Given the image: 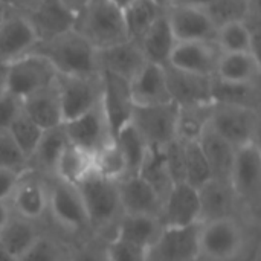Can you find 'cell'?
I'll return each instance as SVG.
<instances>
[{
    "mask_svg": "<svg viewBox=\"0 0 261 261\" xmlns=\"http://www.w3.org/2000/svg\"><path fill=\"white\" fill-rule=\"evenodd\" d=\"M110 2H113V3H115L118 8H119V9H122V11H124V9L128 6V5H132L135 0H110Z\"/></svg>",
    "mask_w": 261,
    "mask_h": 261,
    "instance_id": "11a10c76",
    "label": "cell"
},
{
    "mask_svg": "<svg viewBox=\"0 0 261 261\" xmlns=\"http://www.w3.org/2000/svg\"><path fill=\"white\" fill-rule=\"evenodd\" d=\"M165 80L171 102L177 107L211 104L213 76L197 75L165 66Z\"/></svg>",
    "mask_w": 261,
    "mask_h": 261,
    "instance_id": "9a60e30c",
    "label": "cell"
},
{
    "mask_svg": "<svg viewBox=\"0 0 261 261\" xmlns=\"http://www.w3.org/2000/svg\"><path fill=\"white\" fill-rule=\"evenodd\" d=\"M32 52L44 57L52 64L57 75L95 76L101 73L98 50L75 29L38 41Z\"/></svg>",
    "mask_w": 261,
    "mask_h": 261,
    "instance_id": "6da1fadb",
    "label": "cell"
},
{
    "mask_svg": "<svg viewBox=\"0 0 261 261\" xmlns=\"http://www.w3.org/2000/svg\"><path fill=\"white\" fill-rule=\"evenodd\" d=\"M98 63L101 72L112 73L130 83L147 60L144 58L139 44L133 40H127L98 50Z\"/></svg>",
    "mask_w": 261,
    "mask_h": 261,
    "instance_id": "7402d4cb",
    "label": "cell"
},
{
    "mask_svg": "<svg viewBox=\"0 0 261 261\" xmlns=\"http://www.w3.org/2000/svg\"><path fill=\"white\" fill-rule=\"evenodd\" d=\"M17 261H66V258L57 242L40 236L37 242Z\"/></svg>",
    "mask_w": 261,
    "mask_h": 261,
    "instance_id": "ee69618b",
    "label": "cell"
},
{
    "mask_svg": "<svg viewBox=\"0 0 261 261\" xmlns=\"http://www.w3.org/2000/svg\"><path fill=\"white\" fill-rule=\"evenodd\" d=\"M165 15L176 41H214L219 23L210 9L174 5Z\"/></svg>",
    "mask_w": 261,
    "mask_h": 261,
    "instance_id": "7c38bea8",
    "label": "cell"
},
{
    "mask_svg": "<svg viewBox=\"0 0 261 261\" xmlns=\"http://www.w3.org/2000/svg\"><path fill=\"white\" fill-rule=\"evenodd\" d=\"M164 162L167 171L174 184L185 182V144L180 139H174L162 148Z\"/></svg>",
    "mask_w": 261,
    "mask_h": 261,
    "instance_id": "7bdbcfd3",
    "label": "cell"
},
{
    "mask_svg": "<svg viewBox=\"0 0 261 261\" xmlns=\"http://www.w3.org/2000/svg\"><path fill=\"white\" fill-rule=\"evenodd\" d=\"M0 168L12 170L18 174H26L29 170V159L17 147L8 132L0 133Z\"/></svg>",
    "mask_w": 261,
    "mask_h": 261,
    "instance_id": "b9f144b4",
    "label": "cell"
},
{
    "mask_svg": "<svg viewBox=\"0 0 261 261\" xmlns=\"http://www.w3.org/2000/svg\"><path fill=\"white\" fill-rule=\"evenodd\" d=\"M75 188L81 197L89 226L102 229L122 216L116 182L92 171Z\"/></svg>",
    "mask_w": 261,
    "mask_h": 261,
    "instance_id": "277c9868",
    "label": "cell"
},
{
    "mask_svg": "<svg viewBox=\"0 0 261 261\" xmlns=\"http://www.w3.org/2000/svg\"><path fill=\"white\" fill-rule=\"evenodd\" d=\"M258 84H232L223 83L213 76V102L242 106L255 109L258 107Z\"/></svg>",
    "mask_w": 261,
    "mask_h": 261,
    "instance_id": "d590c367",
    "label": "cell"
},
{
    "mask_svg": "<svg viewBox=\"0 0 261 261\" xmlns=\"http://www.w3.org/2000/svg\"><path fill=\"white\" fill-rule=\"evenodd\" d=\"M138 174L142 179H145L161 194L162 199L167 196V193L173 187V180H171V177L167 171L165 162H164L162 150L150 148Z\"/></svg>",
    "mask_w": 261,
    "mask_h": 261,
    "instance_id": "74e56055",
    "label": "cell"
},
{
    "mask_svg": "<svg viewBox=\"0 0 261 261\" xmlns=\"http://www.w3.org/2000/svg\"><path fill=\"white\" fill-rule=\"evenodd\" d=\"M116 225L118 228L115 237L122 239L147 252H150L164 232V225L156 216L122 214Z\"/></svg>",
    "mask_w": 261,
    "mask_h": 261,
    "instance_id": "cb8c5ba5",
    "label": "cell"
},
{
    "mask_svg": "<svg viewBox=\"0 0 261 261\" xmlns=\"http://www.w3.org/2000/svg\"><path fill=\"white\" fill-rule=\"evenodd\" d=\"M63 122L78 118L93 109L102 96V76H66L57 75L55 80Z\"/></svg>",
    "mask_w": 261,
    "mask_h": 261,
    "instance_id": "ba28073f",
    "label": "cell"
},
{
    "mask_svg": "<svg viewBox=\"0 0 261 261\" xmlns=\"http://www.w3.org/2000/svg\"><path fill=\"white\" fill-rule=\"evenodd\" d=\"M185 184L199 190L211 177L208 162L199 147L197 141L185 142Z\"/></svg>",
    "mask_w": 261,
    "mask_h": 261,
    "instance_id": "60d3db41",
    "label": "cell"
},
{
    "mask_svg": "<svg viewBox=\"0 0 261 261\" xmlns=\"http://www.w3.org/2000/svg\"><path fill=\"white\" fill-rule=\"evenodd\" d=\"M219 0H171L170 6L179 5V6H194V8H203L211 9Z\"/></svg>",
    "mask_w": 261,
    "mask_h": 261,
    "instance_id": "681fc988",
    "label": "cell"
},
{
    "mask_svg": "<svg viewBox=\"0 0 261 261\" xmlns=\"http://www.w3.org/2000/svg\"><path fill=\"white\" fill-rule=\"evenodd\" d=\"M246 246V236L234 216L202 222L197 226L199 258L208 261L237 260Z\"/></svg>",
    "mask_w": 261,
    "mask_h": 261,
    "instance_id": "3957f363",
    "label": "cell"
},
{
    "mask_svg": "<svg viewBox=\"0 0 261 261\" xmlns=\"http://www.w3.org/2000/svg\"><path fill=\"white\" fill-rule=\"evenodd\" d=\"M63 130L69 144L92 156L99 153L113 141L101 101L78 118L63 122Z\"/></svg>",
    "mask_w": 261,
    "mask_h": 261,
    "instance_id": "9c48e42d",
    "label": "cell"
},
{
    "mask_svg": "<svg viewBox=\"0 0 261 261\" xmlns=\"http://www.w3.org/2000/svg\"><path fill=\"white\" fill-rule=\"evenodd\" d=\"M164 228H188L200 223L199 193L191 185L174 184L162 202L159 216Z\"/></svg>",
    "mask_w": 261,
    "mask_h": 261,
    "instance_id": "5bb4252c",
    "label": "cell"
},
{
    "mask_svg": "<svg viewBox=\"0 0 261 261\" xmlns=\"http://www.w3.org/2000/svg\"><path fill=\"white\" fill-rule=\"evenodd\" d=\"M0 261H15L8 254V251L2 246V243H0Z\"/></svg>",
    "mask_w": 261,
    "mask_h": 261,
    "instance_id": "9f6ffc18",
    "label": "cell"
},
{
    "mask_svg": "<svg viewBox=\"0 0 261 261\" xmlns=\"http://www.w3.org/2000/svg\"><path fill=\"white\" fill-rule=\"evenodd\" d=\"M197 226L164 228L158 243L150 249L148 261H196L199 258Z\"/></svg>",
    "mask_w": 261,
    "mask_h": 261,
    "instance_id": "d6986e66",
    "label": "cell"
},
{
    "mask_svg": "<svg viewBox=\"0 0 261 261\" xmlns=\"http://www.w3.org/2000/svg\"><path fill=\"white\" fill-rule=\"evenodd\" d=\"M21 176L23 174H18L12 170L0 168V202L9 203Z\"/></svg>",
    "mask_w": 261,
    "mask_h": 261,
    "instance_id": "7dc6e473",
    "label": "cell"
},
{
    "mask_svg": "<svg viewBox=\"0 0 261 261\" xmlns=\"http://www.w3.org/2000/svg\"><path fill=\"white\" fill-rule=\"evenodd\" d=\"M37 43L32 26L20 11L12 8L0 20V66H9L31 54Z\"/></svg>",
    "mask_w": 261,
    "mask_h": 261,
    "instance_id": "4fadbf2b",
    "label": "cell"
},
{
    "mask_svg": "<svg viewBox=\"0 0 261 261\" xmlns=\"http://www.w3.org/2000/svg\"><path fill=\"white\" fill-rule=\"evenodd\" d=\"M133 106H156L171 102L164 66L145 63L128 83Z\"/></svg>",
    "mask_w": 261,
    "mask_h": 261,
    "instance_id": "44dd1931",
    "label": "cell"
},
{
    "mask_svg": "<svg viewBox=\"0 0 261 261\" xmlns=\"http://www.w3.org/2000/svg\"><path fill=\"white\" fill-rule=\"evenodd\" d=\"M176 38L170 28L165 12L151 24V28L144 34V37L138 41L144 58L148 63H154L159 66H168L171 52L176 46Z\"/></svg>",
    "mask_w": 261,
    "mask_h": 261,
    "instance_id": "f1b7e54d",
    "label": "cell"
},
{
    "mask_svg": "<svg viewBox=\"0 0 261 261\" xmlns=\"http://www.w3.org/2000/svg\"><path fill=\"white\" fill-rule=\"evenodd\" d=\"M122 214L161 216L164 199L139 174L127 176L116 182Z\"/></svg>",
    "mask_w": 261,
    "mask_h": 261,
    "instance_id": "ac0fdd59",
    "label": "cell"
},
{
    "mask_svg": "<svg viewBox=\"0 0 261 261\" xmlns=\"http://www.w3.org/2000/svg\"><path fill=\"white\" fill-rule=\"evenodd\" d=\"M11 217H12V213H11L9 203L8 202H0V232L6 226V223L9 222Z\"/></svg>",
    "mask_w": 261,
    "mask_h": 261,
    "instance_id": "f907efd6",
    "label": "cell"
},
{
    "mask_svg": "<svg viewBox=\"0 0 261 261\" xmlns=\"http://www.w3.org/2000/svg\"><path fill=\"white\" fill-rule=\"evenodd\" d=\"M21 112V101L6 90L0 93V133L8 132L12 121Z\"/></svg>",
    "mask_w": 261,
    "mask_h": 261,
    "instance_id": "bcb514c9",
    "label": "cell"
},
{
    "mask_svg": "<svg viewBox=\"0 0 261 261\" xmlns=\"http://www.w3.org/2000/svg\"><path fill=\"white\" fill-rule=\"evenodd\" d=\"M197 142L208 162L211 177L229 184L237 148L223 138H220L217 133H214L210 127L202 132Z\"/></svg>",
    "mask_w": 261,
    "mask_h": 261,
    "instance_id": "4316f807",
    "label": "cell"
},
{
    "mask_svg": "<svg viewBox=\"0 0 261 261\" xmlns=\"http://www.w3.org/2000/svg\"><path fill=\"white\" fill-rule=\"evenodd\" d=\"M122 12L128 38L138 43L165 9L153 0H135Z\"/></svg>",
    "mask_w": 261,
    "mask_h": 261,
    "instance_id": "d6a6232c",
    "label": "cell"
},
{
    "mask_svg": "<svg viewBox=\"0 0 261 261\" xmlns=\"http://www.w3.org/2000/svg\"><path fill=\"white\" fill-rule=\"evenodd\" d=\"M211 104H200V106H188L179 107V118H177V139L190 142L197 141L202 132L208 127L210 115H211Z\"/></svg>",
    "mask_w": 261,
    "mask_h": 261,
    "instance_id": "8d00e7d4",
    "label": "cell"
},
{
    "mask_svg": "<svg viewBox=\"0 0 261 261\" xmlns=\"http://www.w3.org/2000/svg\"><path fill=\"white\" fill-rule=\"evenodd\" d=\"M73 261H107L106 260V255H104V251H96V249H92V248H86L83 251H80L76 254V257L73 258Z\"/></svg>",
    "mask_w": 261,
    "mask_h": 261,
    "instance_id": "c3c4849f",
    "label": "cell"
},
{
    "mask_svg": "<svg viewBox=\"0 0 261 261\" xmlns=\"http://www.w3.org/2000/svg\"><path fill=\"white\" fill-rule=\"evenodd\" d=\"M104 255L107 261H148L147 251L118 237L109 242L104 249Z\"/></svg>",
    "mask_w": 261,
    "mask_h": 261,
    "instance_id": "f6af8a7d",
    "label": "cell"
},
{
    "mask_svg": "<svg viewBox=\"0 0 261 261\" xmlns=\"http://www.w3.org/2000/svg\"><path fill=\"white\" fill-rule=\"evenodd\" d=\"M261 66L255 50L220 54L214 78L232 84H258Z\"/></svg>",
    "mask_w": 261,
    "mask_h": 261,
    "instance_id": "484cf974",
    "label": "cell"
},
{
    "mask_svg": "<svg viewBox=\"0 0 261 261\" xmlns=\"http://www.w3.org/2000/svg\"><path fill=\"white\" fill-rule=\"evenodd\" d=\"M28 2H31V0H24V3H28Z\"/></svg>",
    "mask_w": 261,
    "mask_h": 261,
    "instance_id": "680465c9",
    "label": "cell"
},
{
    "mask_svg": "<svg viewBox=\"0 0 261 261\" xmlns=\"http://www.w3.org/2000/svg\"><path fill=\"white\" fill-rule=\"evenodd\" d=\"M208 127L236 148L257 141L258 110L213 102Z\"/></svg>",
    "mask_w": 261,
    "mask_h": 261,
    "instance_id": "8992f818",
    "label": "cell"
},
{
    "mask_svg": "<svg viewBox=\"0 0 261 261\" xmlns=\"http://www.w3.org/2000/svg\"><path fill=\"white\" fill-rule=\"evenodd\" d=\"M49 203L47 211L52 214L54 220L67 231H83L89 226V220L81 202V197L75 187L63 184L55 179V182L47 187Z\"/></svg>",
    "mask_w": 261,
    "mask_h": 261,
    "instance_id": "2e32d148",
    "label": "cell"
},
{
    "mask_svg": "<svg viewBox=\"0 0 261 261\" xmlns=\"http://www.w3.org/2000/svg\"><path fill=\"white\" fill-rule=\"evenodd\" d=\"M200 202V223L232 216L237 203V196L228 182L210 179L199 190Z\"/></svg>",
    "mask_w": 261,
    "mask_h": 261,
    "instance_id": "83f0119b",
    "label": "cell"
},
{
    "mask_svg": "<svg viewBox=\"0 0 261 261\" xmlns=\"http://www.w3.org/2000/svg\"><path fill=\"white\" fill-rule=\"evenodd\" d=\"M102 76V96L101 104L106 112L112 136L130 122L133 102L130 96L128 81L115 76L107 72H101Z\"/></svg>",
    "mask_w": 261,
    "mask_h": 261,
    "instance_id": "ffe728a7",
    "label": "cell"
},
{
    "mask_svg": "<svg viewBox=\"0 0 261 261\" xmlns=\"http://www.w3.org/2000/svg\"><path fill=\"white\" fill-rule=\"evenodd\" d=\"M40 237L31 220L12 216L0 232V243L8 254L17 261Z\"/></svg>",
    "mask_w": 261,
    "mask_h": 261,
    "instance_id": "1f68e13d",
    "label": "cell"
},
{
    "mask_svg": "<svg viewBox=\"0 0 261 261\" xmlns=\"http://www.w3.org/2000/svg\"><path fill=\"white\" fill-rule=\"evenodd\" d=\"M75 15H78L83 9H84V6L89 3V0H61Z\"/></svg>",
    "mask_w": 261,
    "mask_h": 261,
    "instance_id": "816d5d0a",
    "label": "cell"
},
{
    "mask_svg": "<svg viewBox=\"0 0 261 261\" xmlns=\"http://www.w3.org/2000/svg\"><path fill=\"white\" fill-rule=\"evenodd\" d=\"M92 171L93 156L73 147L72 144H67L57 162L54 177L63 184L76 187Z\"/></svg>",
    "mask_w": 261,
    "mask_h": 261,
    "instance_id": "f546056e",
    "label": "cell"
},
{
    "mask_svg": "<svg viewBox=\"0 0 261 261\" xmlns=\"http://www.w3.org/2000/svg\"><path fill=\"white\" fill-rule=\"evenodd\" d=\"M20 12L32 26L38 41L72 31L76 21V15L61 0H31Z\"/></svg>",
    "mask_w": 261,
    "mask_h": 261,
    "instance_id": "30bf717a",
    "label": "cell"
},
{
    "mask_svg": "<svg viewBox=\"0 0 261 261\" xmlns=\"http://www.w3.org/2000/svg\"><path fill=\"white\" fill-rule=\"evenodd\" d=\"M220 50L214 41H177L168 66L205 76H214Z\"/></svg>",
    "mask_w": 261,
    "mask_h": 261,
    "instance_id": "e0dca14e",
    "label": "cell"
},
{
    "mask_svg": "<svg viewBox=\"0 0 261 261\" xmlns=\"http://www.w3.org/2000/svg\"><path fill=\"white\" fill-rule=\"evenodd\" d=\"M57 72L52 64L38 54H28L8 66L6 92L20 101L55 83Z\"/></svg>",
    "mask_w": 261,
    "mask_h": 261,
    "instance_id": "52a82bcc",
    "label": "cell"
},
{
    "mask_svg": "<svg viewBox=\"0 0 261 261\" xmlns=\"http://www.w3.org/2000/svg\"><path fill=\"white\" fill-rule=\"evenodd\" d=\"M21 110L41 130H50L63 124L61 104L55 83L21 99Z\"/></svg>",
    "mask_w": 261,
    "mask_h": 261,
    "instance_id": "d4e9b609",
    "label": "cell"
},
{
    "mask_svg": "<svg viewBox=\"0 0 261 261\" xmlns=\"http://www.w3.org/2000/svg\"><path fill=\"white\" fill-rule=\"evenodd\" d=\"M115 144L118 145V148L121 150L125 164H127V170H128V176H135L139 173L147 153L150 150V147L147 145V142L142 139V136L138 133V130L128 122L127 125H124L116 136L113 138Z\"/></svg>",
    "mask_w": 261,
    "mask_h": 261,
    "instance_id": "e575fe53",
    "label": "cell"
},
{
    "mask_svg": "<svg viewBox=\"0 0 261 261\" xmlns=\"http://www.w3.org/2000/svg\"><path fill=\"white\" fill-rule=\"evenodd\" d=\"M93 171L113 182H119L128 176L125 159L115 141L93 156Z\"/></svg>",
    "mask_w": 261,
    "mask_h": 261,
    "instance_id": "f35d334b",
    "label": "cell"
},
{
    "mask_svg": "<svg viewBox=\"0 0 261 261\" xmlns=\"http://www.w3.org/2000/svg\"><path fill=\"white\" fill-rule=\"evenodd\" d=\"M6 72L8 66H0V93L6 90Z\"/></svg>",
    "mask_w": 261,
    "mask_h": 261,
    "instance_id": "f5cc1de1",
    "label": "cell"
},
{
    "mask_svg": "<svg viewBox=\"0 0 261 261\" xmlns=\"http://www.w3.org/2000/svg\"><path fill=\"white\" fill-rule=\"evenodd\" d=\"M12 8H14V6H12L11 3H8L6 0H0V20H2Z\"/></svg>",
    "mask_w": 261,
    "mask_h": 261,
    "instance_id": "db71d44e",
    "label": "cell"
},
{
    "mask_svg": "<svg viewBox=\"0 0 261 261\" xmlns=\"http://www.w3.org/2000/svg\"><path fill=\"white\" fill-rule=\"evenodd\" d=\"M179 107L174 102L156 106H133L130 124L150 148L162 150L177 139Z\"/></svg>",
    "mask_w": 261,
    "mask_h": 261,
    "instance_id": "5b68a950",
    "label": "cell"
},
{
    "mask_svg": "<svg viewBox=\"0 0 261 261\" xmlns=\"http://www.w3.org/2000/svg\"><path fill=\"white\" fill-rule=\"evenodd\" d=\"M229 184L237 196L248 205H257L261 190V151L258 141L236 150Z\"/></svg>",
    "mask_w": 261,
    "mask_h": 261,
    "instance_id": "8fae6325",
    "label": "cell"
},
{
    "mask_svg": "<svg viewBox=\"0 0 261 261\" xmlns=\"http://www.w3.org/2000/svg\"><path fill=\"white\" fill-rule=\"evenodd\" d=\"M214 43L220 54L251 52L254 50V34L245 20L232 18L217 26Z\"/></svg>",
    "mask_w": 261,
    "mask_h": 261,
    "instance_id": "4dcf8cb0",
    "label": "cell"
},
{
    "mask_svg": "<svg viewBox=\"0 0 261 261\" xmlns=\"http://www.w3.org/2000/svg\"><path fill=\"white\" fill-rule=\"evenodd\" d=\"M49 203V190L40 179L23 174L17 184V188L9 200L11 210L15 214L26 220H37L43 217L47 211Z\"/></svg>",
    "mask_w": 261,
    "mask_h": 261,
    "instance_id": "603a6c76",
    "label": "cell"
},
{
    "mask_svg": "<svg viewBox=\"0 0 261 261\" xmlns=\"http://www.w3.org/2000/svg\"><path fill=\"white\" fill-rule=\"evenodd\" d=\"M67 144H69V141L63 130V124L60 127L44 130L29 162L35 164L44 173L54 176L57 162Z\"/></svg>",
    "mask_w": 261,
    "mask_h": 261,
    "instance_id": "836d02e7",
    "label": "cell"
},
{
    "mask_svg": "<svg viewBox=\"0 0 261 261\" xmlns=\"http://www.w3.org/2000/svg\"><path fill=\"white\" fill-rule=\"evenodd\" d=\"M96 50L130 40L124 12L110 0H89L76 15L75 28Z\"/></svg>",
    "mask_w": 261,
    "mask_h": 261,
    "instance_id": "7a4b0ae2",
    "label": "cell"
},
{
    "mask_svg": "<svg viewBox=\"0 0 261 261\" xmlns=\"http://www.w3.org/2000/svg\"><path fill=\"white\" fill-rule=\"evenodd\" d=\"M153 2H156L159 6H162L164 9H167L168 6H170V3H171V0H153Z\"/></svg>",
    "mask_w": 261,
    "mask_h": 261,
    "instance_id": "6f0895ef",
    "label": "cell"
},
{
    "mask_svg": "<svg viewBox=\"0 0 261 261\" xmlns=\"http://www.w3.org/2000/svg\"><path fill=\"white\" fill-rule=\"evenodd\" d=\"M44 130H41L34 121H31L23 110L18 113V116L12 121V124L8 128L9 136L12 138V141L17 144V147L23 151V154L31 161V156L34 154L41 135ZM31 164V162H29Z\"/></svg>",
    "mask_w": 261,
    "mask_h": 261,
    "instance_id": "ab89813d",
    "label": "cell"
}]
</instances>
